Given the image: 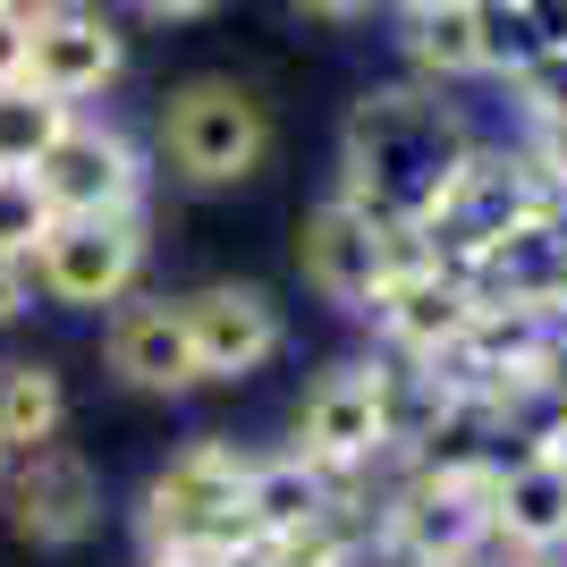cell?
Wrapping results in <instances>:
<instances>
[{
    "instance_id": "obj_30",
    "label": "cell",
    "mask_w": 567,
    "mask_h": 567,
    "mask_svg": "<svg viewBox=\"0 0 567 567\" xmlns=\"http://www.w3.org/2000/svg\"><path fill=\"white\" fill-rule=\"evenodd\" d=\"M474 9H525V0H474Z\"/></svg>"
},
{
    "instance_id": "obj_18",
    "label": "cell",
    "mask_w": 567,
    "mask_h": 567,
    "mask_svg": "<svg viewBox=\"0 0 567 567\" xmlns=\"http://www.w3.org/2000/svg\"><path fill=\"white\" fill-rule=\"evenodd\" d=\"M69 102H51L43 85H0V169H34L51 153V144H60V127H69Z\"/></svg>"
},
{
    "instance_id": "obj_15",
    "label": "cell",
    "mask_w": 567,
    "mask_h": 567,
    "mask_svg": "<svg viewBox=\"0 0 567 567\" xmlns=\"http://www.w3.org/2000/svg\"><path fill=\"white\" fill-rule=\"evenodd\" d=\"M339 508H348V483L313 474L297 450H288V457H255V466H246V525L271 534V543H297V534H313V525H331Z\"/></svg>"
},
{
    "instance_id": "obj_33",
    "label": "cell",
    "mask_w": 567,
    "mask_h": 567,
    "mask_svg": "<svg viewBox=\"0 0 567 567\" xmlns=\"http://www.w3.org/2000/svg\"><path fill=\"white\" fill-rule=\"evenodd\" d=\"M474 567H483V559H474Z\"/></svg>"
},
{
    "instance_id": "obj_14",
    "label": "cell",
    "mask_w": 567,
    "mask_h": 567,
    "mask_svg": "<svg viewBox=\"0 0 567 567\" xmlns=\"http://www.w3.org/2000/svg\"><path fill=\"white\" fill-rule=\"evenodd\" d=\"M492 543L534 550V559H559L567 550V474L550 457H499L492 474Z\"/></svg>"
},
{
    "instance_id": "obj_4",
    "label": "cell",
    "mask_w": 567,
    "mask_h": 567,
    "mask_svg": "<svg viewBox=\"0 0 567 567\" xmlns=\"http://www.w3.org/2000/svg\"><path fill=\"white\" fill-rule=\"evenodd\" d=\"M162 153L187 187H246L271 153V111L237 76H187L162 102Z\"/></svg>"
},
{
    "instance_id": "obj_21",
    "label": "cell",
    "mask_w": 567,
    "mask_h": 567,
    "mask_svg": "<svg viewBox=\"0 0 567 567\" xmlns=\"http://www.w3.org/2000/svg\"><path fill=\"white\" fill-rule=\"evenodd\" d=\"M508 85H517V111L534 118V127H559L567 118V51H543V60L517 69Z\"/></svg>"
},
{
    "instance_id": "obj_28",
    "label": "cell",
    "mask_w": 567,
    "mask_h": 567,
    "mask_svg": "<svg viewBox=\"0 0 567 567\" xmlns=\"http://www.w3.org/2000/svg\"><path fill=\"white\" fill-rule=\"evenodd\" d=\"M297 9H322V18H348V9H364V0H297Z\"/></svg>"
},
{
    "instance_id": "obj_7",
    "label": "cell",
    "mask_w": 567,
    "mask_h": 567,
    "mask_svg": "<svg viewBox=\"0 0 567 567\" xmlns=\"http://www.w3.org/2000/svg\"><path fill=\"white\" fill-rule=\"evenodd\" d=\"M25 178L43 187L51 220L144 213V153H136V136H127V127H111V118H85V111L60 127V144H51Z\"/></svg>"
},
{
    "instance_id": "obj_34",
    "label": "cell",
    "mask_w": 567,
    "mask_h": 567,
    "mask_svg": "<svg viewBox=\"0 0 567 567\" xmlns=\"http://www.w3.org/2000/svg\"><path fill=\"white\" fill-rule=\"evenodd\" d=\"M280 567H288V559H280Z\"/></svg>"
},
{
    "instance_id": "obj_26",
    "label": "cell",
    "mask_w": 567,
    "mask_h": 567,
    "mask_svg": "<svg viewBox=\"0 0 567 567\" xmlns=\"http://www.w3.org/2000/svg\"><path fill=\"white\" fill-rule=\"evenodd\" d=\"M534 457H550V466H559V474H567V415H559V424H550V432H543V441H534Z\"/></svg>"
},
{
    "instance_id": "obj_9",
    "label": "cell",
    "mask_w": 567,
    "mask_h": 567,
    "mask_svg": "<svg viewBox=\"0 0 567 567\" xmlns=\"http://www.w3.org/2000/svg\"><path fill=\"white\" fill-rule=\"evenodd\" d=\"M9 483V525H18L34 550H69L94 534L102 517V474L69 450V441H43V450H25L18 474H0Z\"/></svg>"
},
{
    "instance_id": "obj_8",
    "label": "cell",
    "mask_w": 567,
    "mask_h": 567,
    "mask_svg": "<svg viewBox=\"0 0 567 567\" xmlns=\"http://www.w3.org/2000/svg\"><path fill=\"white\" fill-rule=\"evenodd\" d=\"M178 322H187V348H195V373L204 381H246L288 348L280 306L246 280H213L195 297H178Z\"/></svg>"
},
{
    "instance_id": "obj_32",
    "label": "cell",
    "mask_w": 567,
    "mask_h": 567,
    "mask_svg": "<svg viewBox=\"0 0 567 567\" xmlns=\"http://www.w3.org/2000/svg\"><path fill=\"white\" fill-rule=\"evenodd\" d=\"M0 474H9V450H0Z\"/></svg>"
},
{
    "instance_id": "obj_11",
    "label": "cell",
    "mask_w": 567,
    "mask_h": 567,
    "mask_svg": "<svg viewBox=\"0 0 567 567\" xmlns=\"http://www.w3.org/2000/svg\"><path fill=\"white\" fill-rule=\"evenodd\" d=\"M364 313L381 322V339H390L406 364H432V355H450L457 339H466V322H474V288L457 280V271H441V262H424V271L390 280Z\"/></svg>"
},
{
    "instance_id": "obj_2",
    "label": "cell",
    "mask_w": 567,
    "mask_h": 567,
    "mask_svg": "<svg viewBox=\"0 0 567 567\" xmlns=\"http://www.w3.org/2000/svg\"><path fill=\"white\" fill-rule=\"evenodd\" d=\"M492 474L499 457H415L381 508V550L399 567H474L492 550Z\"/></svg>"
},
{
    "instance_id": "obj_1",
    "label": "cell",
    "mask_w": 567,
    "mask_h": 567,
    "mask_svg": "<svg viewBox=\"0 0 567 567\" xmlns=\"http://www.w3.org/2000/svg\"><path fill=\"white\" fill-rule=\"evenodd\" d=\"M474 162L466 118L424 85H381L348 111V169H339V204L373 220V229H432L441 204L457 195Z\"/></svg>"
},
{
    "instance_id": "obj_31",
    "label": "cell",
    "mask_w": 567,
    "mask_h": 567,
    "mask_svg": "<svg viewBox=\"0 0 567 567\" xmlns=\"http://www.w3.org/2000/svg\"><path fill=\"white\" fill-rule=\"evenodd\" d=\"M406 9H441V0H406Z\"/></svg>"
},
{
    "instance_id": "obj_19",
    "label": "cell",
    "mask_w": 567,
    "mask_h": 567,
    "mask_svg": "<svg viewBox=\"0 0 567 567\" xmlns=\"http://www.w3.org/2000/svg\"><path fill=\"white\" fill-rule=\"evenodd\" d=\"M51 237V204L25 169H0V262H34V246Z\"/></svg>"
},
{
    "instance_id": "obj_22",
    "label": "cell",
    "mask_w": 567,
    "mask_h": 567,
    "mask_svg": "<svg viewBox=\"0 0 567 567\" xmlns=\"http://www.w3.org/2000/svg\"><path fill=\"white\" fill-rule=\"evenodd\" d=\"M25 34H34V25L0 0V85H18V76H25Z\"/></svg>"
},
{
    "instance_id": "obj_25",
    "label": "cell",
    "mask_w": 567,
    "mask_h": 567,
    "mask_svg": "<svg viewBox=\"0 0 567 567\" xmlns=\"http://www.w3.org/2000/svg\"><path fill=\"white\" fill-rule=\"evenodd\" d=\"M144 18H204V9H213V0H136Z\"/></svg>"
},
{
    "instance_id": "obj_29",
    "label": "cell",
    "mask_w": 567,
    "mask_h": 567,
    "mask_svg": "<svg viewBox=\"0 0 567 567\" xmlns=\"http://www.w3.org/2000/svg\"><path fill=\"white\" fill-rule=\"evenodd\" d=\"M499 567H559V559H534V550H508Z\"/></svg>"
},
{
    "instance_id": "obj_27",
    "label": "cell",
    "mask_w": 567,
    "mask_h": 567,
    "mask_svg": "<svg viewBox=\"0 0 567 567\" xmlns=\"http://www.w3.org/2000/svg\"><path fill=\"white\" fill-rule=\"evenodd\" d=\"M144 567H204L195 550H144Z\"/></svg>"
},
{
    "instance_id": "obj_3",
    "label": "cell",
    "mask_w": 567,
    "mask_h": 567,
    "mask_svg": "<svg viewBox=\"0 0 567 567\" xmlns=\"http://www.w3.org/2000/svg\"><path fill=\"white\" fill-rule=\"evenodd\" d=\"M246 466L255 457L237 450V441H220V432L187 441L144 483V550H195V559L213 567L246 534Z\"/></svg>"
},
{
    "instance_id": "obj_13",
    "label": "cell",
    "mask_w": 567,
    "mask_h": 567,
    "mask_svg": "<svg viewBox=\"0 0 567 567\" xmlns=\"http://www.w3.org/2000/svg\"><path fill=\"white\" fill-rule=\"evenodd\" d=\"M102 355H111V373L127 381V390H144V399H187L195 381H204V373H195V348H187L178 306H118Z\"/></svg>"
},
{
    "instance_id": "obj_17",
    "label": "cell",
    "mask_w": 567,
    "mask_h": 567,
    "mask_svg": "<svg viewBox=\"0 0 567 567\" xmlns=\"http://www.w3.org/2000/svg\"><path fill=\"white\" fill-rule=\"evenodd\" d=\"M406 60L432 76V85H457V76H483L474 60V0H441V9H406Z\"/></svg>"
},
{
    "instance_id": "obj_24",
    "label": "cell",
    "mask_w": 567,
    "mask_h": 567,
    "mask_svg": "<svg viewBox=\"0 0 567 567\" xmlns=\"http://www.w3.org/2000/svg\"><path fill=\"white\" fill-rule=\"evenodd\" d=\"M525 25L543 34V51H567V0H525Z\"/></svg>"
},
{
    "instance_id": "obj_20",
    "label": "cell",
    "mask_w": 567,
    "mask_h": 567,
    "mask_svg": "<svg viewBox=\"0 0 567 567\" xmlns=\"http://www.w3.org/2000/svg\"><path fill=\"white\" fill-rule=\"evenodd\" d=\"M474 60L483 76H517L543 60V34L525 25V9H474Z\"/></svg>"
},
{
    "instance_id": "obj_6",
    "label": "cell",
    "mask_w": 567,
    "mask_h": 567,
    "mask_svg": "<svg viewBox=\"0 0 567 567\" xmlns=\"http://www.w3.org/2000/svg\"><path fill=\"white\" fill-rule=\"evenodd\" d=\"M34 288L51 306L102 313L127 306V288L144 271V213H85V220H51V237L34 246Z\"/></svg>"
},
{
    "instance_id": "obj_16",
    "label": "cell",
    "mask_w": 567,
    "mask_h": 567,
    "mask_svg": "<svg viewBox=\"0 0 567 567\" xmlns=\"http://www.w3.org/2000/svg\"><path fill=\"white\" fill-rule=\"evenodd\" d=\"M60 424H69V381L51 364H34V355L0 364V450L25 457L43 441H60Z\"/></svg>"
},
{
    "instance_id": "obj_5",
    "label": "cell",
    "mask_w": 567,
    "mask_h": 567,
    "mask_svg": "<svg viewBox=\"0 0 567 567\" xmlns=\"http://www.w3.org/2000/svg\"><path fill=\"white\" fill-rule=\"evenodd\" d=\"M297 457L331 483H355L390 457V373L381 364H331L297 406Z\"/></svg>"
},
{
    "instance_id": "obj_23",
    "label": "cell",
    "mask_w": 567,
    "mask_h": 567,
    "mask_svg": "<svg viewBox=\"0 0 567 567\" xmlns=\"http://www.w3.org/2000/svg\"><path fill=\"white\" fill-rule=\"evenodd\" d=\"M25 306H34V271H25V262H0V331H9Z\"/></svg>"
},
{
    "instance_id": "obj_12",
    "label": "cell",
    "mask_w": 567,
    "mask_h": 567,
    "mask_svg": "<svg viewBox=\"0 0 567 567\" xmlns=\"http://www.w3.org/2000/svg\"><path fill=\"white\" fill-rule=\"evenodd\" d=\"M297 262H306V280L331 297V306L364 313L381 297V229L355 204H313L306 213V237H297Z\"/></svg>"
},
{
    "instance_id": "obj_10",
    "label": "cell",
    "mask_w": 567,
    "mask_h": 567,
    "mask_svg": "<svg viewBox=\"0 0 567 567\" xmlns=\"http://www.w3.org/2000/svg\"><path fill=\"white\" fill-rule=\"evenodd\" d=\"M118 69H127V43H118V25L94 18V9H51V18H34V34H25V85H43L51 102H69V111H85L94 94H111Z\"/></svg>"
}]
</instances>
